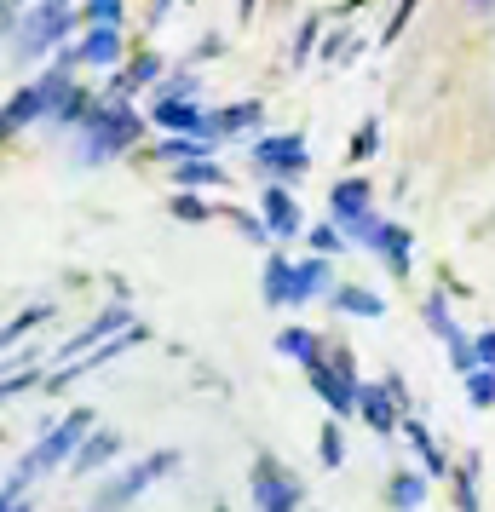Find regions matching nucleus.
I'll return each mask as SVG.
<instances>
[{
  "instance_id": "obj_1",
  "label": "nucleus",
  "mask_w": 495,
  "mask_h": 512,
  "mask_svg": "<svg viewBox=\"0 0 495 512\" xmlns=\"http://www.w3.org/2000/svg\"><path fill=\"white\" fill-rule=\"evenodd\" d=\"M144 133V121L121 104V98H98L93 110H87V121H81V144H75V156L87 167H98V162H110V156H121L127 144Z\"/></svg>"
},
{
  "instance_id": "obj_2",
  "label": "nucleus",
  "mask_w": 495,
  "mask_h": 512,
  "mask_svg": "<svg viewBox=\"0 0 495 512\" xmlns=\"http://www.w3.org/2000/svg\"><path fill=\"white\" fill-rule=\"evenodd\" d=\"M70 64L75 58H64L58 70H47V75H35L29 87H18V93L6 98V133H24L29 121H52L58 110H64V98H70Z\"/></svg>"
},
{
  "instance_id": "obj_3",
  "label": "nucleus",
  "mask_w": 495,
  "mask_h": 512,
  "mask_svg": "<svg viewBox=\"0 0 495 512\" xmlns=\"http://www.w3.org/2000/svg\"><path fill=\"white\" fill-rule=\"evenodd\" d=\"M87 438H93V409L81 403V409H70V415L58 420L47 438L29 449L18 472H24V478H41V472H52V466H70L75 455H81V443H87Z\"/></svg>"
},
{
  "instance_id": "obj_4",
  "label": "nucleus",
  "mask_w": 495,
  "mask_h": 512,
  "mask_svg": "<svg viewBox=\"0 0 495 512\" xmlns=\"http://www.w3.org/2000/svg\"><path fill=\"white\" fill-rule=\"evenodd\" d=\"M173 466H179V449H150V455H139L127 472H116L110 484L98 489V501H93L87 512H121V507H133L144 489L156 484V478H167Z\"/></svg>"
},
{
  "instance_id": "obj_5",
  "label": "nucleus",
  "mask_w": 495,
  "mask_h": 512,
  "mask_svg": "<svg viewBox=\"0 0 495 512\" xmlns=\"http://www.w3.org/2000/svg\"><path fill=\"white\" fill-rule=\"evenodd\" d=\"M70 35V0H41L24 18V29L12 35V58H41Z\"/></svg>"
},
{
  "instance_id": "obj_6",
  "label": "nucleus",
  "mask_w": 495,
  "mask_h": 512,
  "mask_svg": "<svg viewBox=\"0 0 495 512\" xmlns=\"http://www.w3.org/2000/svg\"><path fill=\"white\" fill-rule=\"evenodd\" d=\"M248 489H254V512H294V507H300V478H294V472H283L271 455H260V461H254Z\"/></svg>"
},
{
  "instance_id": "obj_7",
  "label": "nucleus",
  "mask_w": 495,
  "mask_h": 512,
  "mask_svg": "<svg viewBox=\"0 0 495 512\" xmlns=\"http://www.w3.org/2000/svg\"><path fill=\"white\" fill-rule=\"evenodd\" d=\"M254 162L265 167V179H294V173H306L311 150L300 133H265V139H254Z\"/></svg>"
},
{
  "instance_id": "obj_8",
  "label": "nucleus",
  "mask_w": 495,
  "mask_h": 512,
  "mask_svg": "<svg viewBox=\"0 0 495 512\" xmlns=\"http://www.w3.org/2000/svg\"><path fill=\"white\" fill-rule=\"evenodd\" d=\"M127 328H133V305H110V311H98V317L81 328V334H70L58 357L70 363V357H81V351H98L104 340H116V334H127Z\"/></svg>"
},
{
  "instance_id": "obj_9",
  "label": "nucleus",
  "mask_w": 495,
  "mask_h": 512,
  "mask_svg": "<svg viewBox=\"0 0 495 512\" xmlns=\"http://www.w3.org/2000/svg\"><path fill=\"white\" fill-rule=\"evenodd\" d=\"M306 380H311V392H317V397H323V403L334 409V420L357 415V386H352V380H346L340 369H334V363H311Z\"/></svg>"
},
{
  "instance_id": "obj_10",
  "label": "nucleus",
  "mask_w": 495,
  "mask_h": 512,
  "mask_svg": "<svg viewBox=\"0 0 495 512\" xmlns=\"http://www.w3.org/2000/svg\"><path fill=\"white\" fill-rule=\"evenodd\" d=\"M357 409H363V420L375 426L380 438H392V432H398V420H403L398 392H392V386H375V380H363V386H357Z\"/></svg>"
},
{
  "instance_id": "obj_11",
  "label": "nucleus",
  "mask_w": 495,
  "mask_h": 512,
  "mask_svg": "<svg viewBox=\"0 0 495 512\" xmlns=\"http://www.w3.org/2000/svg\"><path fill=\"white\" fill-rule=\"evenodd\" d=\"M260 208H265V225H271V236H277V242H288V236L306 231V219H300V208H294V196H288L283 185H265Z\"/></svg>"
},
{
  "instance_id": "obj_12",
  "label": "nucleus",
  "mask_w": 495,
  "mask_h": 512,
  "mask_svg": "<svg viewBox=\"0 0 495 512\" xmlns=\"http://www.w3.org/2000/svg\"><path fill=\"white\" fill-rule=\"evenodd\" d=\"M334 294V265L323 254L317 259H300L294 265V305H311V300H329Z\"/></svg>"
},
{
  "instance_id": "obj_13",
  "label": "nucleus",
  "mask_w": 495,
  "mask_h": 512,
  "mask_svg": "<svg viewBox=\"0 0 495 512\" xmlns=\"http://www.w3.org/2000/svg\"><path fill=\"white\" fill-rule=\"evenodd\" d=\"M121 52H127V41H121V24H93L87 35H81L75 58H81V64H121Z\"/></svg>"
},
{
  "instance_id": "obj_14",
  "label": "nucleus",
  "mask_w": 495,
  "mask_h": 512,
  "mask_svg": "<svg viewBox=\"0 0 495 512\" xmlns=\"http://www.w3.org/2000/svg\"><path fill=\"white\" fill-rule=\"evenodd\" d=\"M334 208V225H352V219H363V213H375V190H369V179H340L329 196Z\"/></svg>"
},
{
  "instance_id": "obj_15",
  "label": "nucleus",
  "mask_w": 495,
  "mask_h": 512,
  "mask_svg": "<svg viewBox=\"0 0 495 512\" xmlns=\"http://www.w3.org/2000/svg\"><path fill=\"white\" fill-rule=\"evenodd\" d=\"M150 116H156V127H167V133H196V139L213 144V116H202L196 104H156Z\"/></svg>"
},
{
  "instance_id": "obj_16",
  "label": "nucleus",
  "mask_w": 495,
  "mask_h": 512,
  "mask_svg": "<svg viewBox=\"0 0 495 512\" xmlns=\"http://www.w3.org/2000/svg\"><path fill=\"white\" fill-rule=\"evenodd\" d=\"M150 81H162V58H156V52H139V58L127 64V75H116L110 98H121V104H127V93H139V87H150Z\"/></svg>"
},
{
  "instance_id": "obj_17",
  "label": "nucleus",
  "mask_w": 495,
  "mask_h": 512,
  "mask_svg": "<svg viewBox=\"0 0 495 512\" xmlns=\"http://www.w3.org/2000/svg\"><path fill=\"white\" fill-rule=\"evenodd\" d=\"M260 104L248 98V104H225V110H213V139H231V133H248V127H260Z\"/></svg>"
},
{
  "instance_id": "obj_18",
  "label": "nucleus",
  "mask_w": 495,
  "mask_h": 512,
  "mask_svg": "<svg viewBox=\"0 0 495 512\" xmlns=\"http://www.w3.org/2000/svg\"><path fill=\"white\" fill-rule=\"evenodd\" d=\"M265 305H294V265H288L283 254H271L265 259Z\"/></svg>"
},
{
  "instance_id": "obj_19",
  "label": "nucleus",
  "mask_w": 495,
  "mask_h": 512,
  "mask_svg": "<svg viewBox=\"0 0 495 512\" xmlns=\"http://www.w3.org/2000/svg\"><path fill=\"white\" fill-rule=\"evenodd\" d=\"M277 351H283V357H294V363H323V340H317V334H311V328H283V334H277Z\"/></svg>"
},
{
  "instance_id": "obj_20",
  "label": "nucleus",
  "mask_w": 495,
  "mask_h": 512,
  "mask_svg": "<svg viewBox=\"0 0 495 512\" xmlns=\"http://www.w3.org/2000/svg\"><path fill=\"white\" fill-rule=\"evenodd\" d=\"M121 455V438H110V432H93V438L81 443V455H75V472H98V466H110Z\"/></svg>"
},
{
  "instance_id": "obj_21",
  "label": "nucleus",
  "mask_w": 495,
  "mask_h": 512,
  "mask_svg": "<svg viewBox=\"0 0 495 512\" xmlns=\"http://www.w3.org/2000/svg\"><path fill=\"white\" fill-rule=\"evenodd\" d=\"M329 305L334 311H352V317H380L386 311V300H380L375 288H334Z\"/></svg>"
},
{
  "instance_id": "obj_22",
  "label": "nucleus",
  "mask_w": 495,
  "mask_h": 512,
  "mask_svg": "<svg viewBox=\"0 0 495 512\" xmlns=\"http://www.w3.org/2000/svg\"><path fill=\"white\" fill-rule=\"evenodd\" d=\"M173 185H179V190L225 185V167H219V162H208V156H202V162H179V167H173Z\"/></svg>"
},
{
  "instance_id": "obj_23",
  "label": "nucleus",
  "mask_w": 495,
  "mask_h": 512,
  "mask_svg": "<svg viewBox=\"0 0 495 512\" xmlns=\"http://www.w3.org/2000/svg\"><path fill=\"white\" fill-rule=\"evenodd\" d=\"M375 254H386V265L403 277V271H409V231H403V225H380Z\"/></svg>"
},
{
  "instance_id": "obj_24",
  "label": "nucleus",
  "mask_w": 495,
  "mask_h": 512,
  "mask_svg": "<svg viewBox=\"0 0 495 512\" xmlns=\"http://www.w3.org/2000/svg\"><path fill=\"white\" fill-rule=\"evenodd\" d=\"M386 495H392V507H398V512H415L426 501V478H421V472H398Z\"/></svg>"
},
{
  "instance_id": "obj_25",
  "label": "nucleus",
  "mask_w": 495,
  "mask_h": 512,
  "mask_svg": "<svg viewBox=\"0 0 495 512\" xmlns=\"http://www.w3.org/2000/svg\"><path fill=\"white\" fill-rule=\"evenodd\" d=\"M403 438H409L415 449H421V461H426V472H432V478H444V472H449V461L438 455V443L426 438V426H421V420H403Z\"/></svg>"
},
{
  "instance_id": "obj_26",
  "label": "nucleus",
  "mask_w": 495,
  "mask_h": 512,
  "mask_svg": "<svg viewBox=\"0 0 495 512\" xmlns=\"http://www.w3.org/2000/svg\"><path fill=\"white\" fill-rule=\"evenodd\" d=\"M467 403L472 409H495V369L467 374Z\"/></svg>"
},
{
  "instance_id": "obj_27",
  "label": "nucleus",
  "mask_w": 495,
  "mask_h": 512,
  "mask_svg": "<svg viewBox=\"0 0 495 512\" xmlns=\"http://www.w3.org/2000/svg\"><path fill=\"white\" fill-rule=\"evenodd\" d=\"M47 317H52V305H47V300L24 305V311H18V317H12V323H6V340H24L29 328H35V323H47Z\"/></svg>"
},
{
  "instance_id": "obj_28",
  "label": "nucleus",
  "mask_w": 495,
  "mask_h": 512,
  "mask_svg": "<svg viewBox=\"0 0 495 512\" xmlns=\"http://www.w3.org/2000/svg\"><path fill=\"white\" fill-rule=\"evenodd\" d=\"M426 328H432V334H438V340H455V334H461V328H455V317H449L444 311V294H432V300H426Z\"/></svg>"
},
{
  "instance_id": "obj_29",
  "label": "nucleus",
  "mask_w": 495,
  "mask_h": 512,
  "mask_svg": "<svg viewBox=\"0 0 495 512\" xmlns=\"http://www.w3.org/2000/svg\"><path fill=\"white\" fill-rule=\"evenodd\" d=\"M196 98V75H167L156 87V104H190Z\"/></svg>"
},
{
  "instance_id": "obj_30",
  "label": "nucleus",
  "mask_w": 495,
  "mask_h": 512,
  "mask_svg": "<svg viewBox=\"0 0 495 512\" xmlns=\"http://www.w3.org/2000/svg\"><path fill=\"white\" fill-rule=\"evenodd\" d=\"M202 144H208V139H196V144H190V139H162V156L173 167H179V162H202Z\"/></svg>"
},
{
  "instance_id": "obj_31",
  "label": "nucleus",
  "mask_w": 495,
  "mask_h": 512,
  "mask_svg": "<svg viewBox=\"0 0 495 512\" xmlns=\"http://www.w3.org/2000/svg\"><path fill=\"white\" fill-rule=\"evenodd\" d=\"M317 443H323V466L346 461V438H340V426H323V438H317Z\"/></svg>"
},
{
  "instance_id": "obj_32",
  "label": "nucleus",
  "mask_w": 495,
  "mask_h": 512,
  "mask_svg": "<svg viewBox=\"0 0 495 512\" xmlns=\"http://www.w3.org/2000/svg\"><path fill=\"white\" fill-rule=\"evenodd\" d=\"M87 18L93 24H121V0H87Z\"/></svg>"
},
{
  "instance_id": "obj_33",
  "label": "nucleus",
  "mask_w": 495,
  "mask_h": 512,
  "mask_svg": "<svg viewBox=\"0 0 495 512\" xmlns=\"http://www.w3.org/2000/svg\"><path fill=\"white\" fill-rule=\"evenodd\" d=\"M231 225H242V236H248V242H277V236H271V225L248 219V213H231Z\"/></svg>"
},
{
  "instance_id": "obj_34",
  "label": "nucleus",
  "mask_w": 495,
  "mask_h": 512,
  "mask_svg": "<svg viewBox=\"0 0 495 512\" xmlns=\"http://www.w3.org/2000/svg\"><path fill=\"white\" fill-rule=\"evenodd\" d=\"M311 248H317L323 259H329L334 248H340V231H334V225H311Z\"/></svg>"
},
{
  "instance_id": "obj_35",
  "label": "nucleus",
  "mask_w": 495,
  "mask_h": 512,
  "mask_svg": "<svg viewBox=\"0 0 495 512\" xmlns=\"http://www.w3.org/2000/svg\"><path fill=\"white\" fill-rule=\"evenodd\" d=\"M375 144H380V127L369 121V127H363V133L352 139V162H363V156H375Z\"/></svg>"
},
{
  "instance_id": "obj_36",
  "label": "nucleus",
  "mask_w": 495,
  "mask_h": 512,
  "mask_svg": "<svg viewBox=\"0 0 495 512\" xmlns=\"http://www.w3.org/2000/svg\"><path fill=\"white\" fill-rule=\"evenodd\" d=\"M472 472H478V466H461V484H455V489H461V512H478V489H472Z\"/></svg>"
},
{
  "instance_id": "obj_37",
  "label": "nucleus",
  "mask_w": 495,
  "mask_h": 512,
  "mask_svg": "<svg viewBox=\"0 0 495 512\" xmlns=\"http://www.w3.org/2000/svg\"><path fill=\"white\" fill-rule=\"evenodd\" d=\"M317 29H323L317 18H311V24H300V47H294V64H306V58H311V47H317Z\"/></svg>"
},
{
  "instance_id": "obj_38",
  "label": "nucleus",
  "mask_w": 495,
  "mask_h": 512,
  "mask_svg": "<svg viewBox=\"0 0 495 512\" xmlns=\"http://www.w3.org/2000/svg\"><path fill=\"white\" fill-rule=\"evenodd\" d=\"M478 369H495V328L478 334Z\"/></svg>"
},
{
  "instance_id": "obj_39",
  "label": "nucleus",
  "mask_w": 495,
  "mask_h": 512,
  "mask_svg": "<svg viewBox=\"0 0 495 512\" xmlns=\"http://www.w3.org/2000/svg\"><path fill=\"white\" fill-rule=\"evenodd\" d=\"M173 213H179V219H208V208H202L196 196H179V202H173Z\"/></svg>"
},
{
  "instance_id": "obj_40",
  "label": "nucleus",
  "mask_w": 495,
  "mask_h": 512,
  "mask_svg": "<svg viewBox=\"0 0 495 512\" xmlns=\"http://www.w3.org/2000/svg\"><path fill=\"white\" fill-rule=\"evenodd\" d=\"M415 6H421V0H398V12H392V29H386V35H403V24H409Z\"/></svg>"
},
{
  "instance_id": "obj_41",
  "label": "nucleus",
  "mask_w": 495,
  "mask_h": 512,
  "mask_svg": "<svg viewBox=\"0 0 495 512\" xmlns=\"http://www.w3.org/2000/svg\"><path fill=\"white\" fill-rule=\"evenodd\" d=\"M173 12V0H150V18H167Z\"/></svg>"
},
{
  "instance_id": "obj_42",
  "label": "nucleus",
  "mask_w": 495,
  "mask_h": 512,
  "mask_svg": "<svg viewBox=\"0 0 495 512\" xmlns=\"http://www.w3.org/2000/svg\"><path fill=\"white\" fill-rule=\"evenodd\" d=\"M6 512H24V501H18V507H6Z\"/></svg>"
},
{
  "instance_id": "obj_43",
  "label": "nucleus",
  "mask_w": 495,
  "mask_h": 512,
  "mask_svg": "<svg viewBox=\"0 0 495 512\" xmlns=\"http://www.w3.org/2000/svg\"><path fill=\"white\" fill-rule=\"evenodd\" d=\"M346 6H363V0H346Z\"/></svg>"
}]
</instances>
